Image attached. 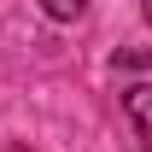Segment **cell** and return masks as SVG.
Segmentation results:
<instances>
[{"instance_id":"obj_1","label":"cell","mask_w":152,"mask_h":152,"mask_svg":"<svg viewBox=\"0 0 152 152\" xmlns=\"http://www.w3.org/2000/svg\"><path fill=\"white\" fill-rule=\"evenodd\" d=\"M123 111H129V123L140 129V140L152 146V82H134V88H123Z\"/></svg>"},{"instance_id":"obj_4","label":"cell","mask_w":152,"mask_h":152,"mask_svg":"<svg viewBox=\"0 0 152 152\" xmlns=\"http://www.w3.org/2000/svg\"><path fill=\"white\" fill-rule=\"evenodd\" d=\"M140 12H146V23H152V0H146V6H140Z\"/></svg>"},{"instance_id":"obj_3","label":"cell","mask_w":152,"mask_h":152,"mask_svg":"<svg viewBox=\"0 0 152 152\" xmlns=\"http://www.w3.org/2000/svg\"><path fill=\"white\" fill-rule=\"evenodd\" d=\"M117 64H129V70H146V64H152V53H146V47H123V53H117Z\"/></svg>"},{"instance_id":"obj_2","label":"cell","mask_w":152,"mask_h":152,"mask_svg":"<svg viewBox=\"0 0 152 152\" xmlns=\"http://www.w3.org/2000/svg\"><path fill=\"white\" fill-rule=\"evenodd\" d=\"M41 12H47L53 23H76L82 12H88V0H41Z\"/></svg>"}]
</instances>
